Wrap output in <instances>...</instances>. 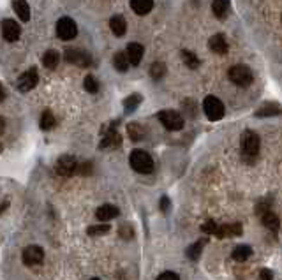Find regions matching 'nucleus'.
<instances>
[{"instance_id":"obj_18","label":"nucleus","mask_w":282,"mask_h":280,"mask_svg":"<svg viewBox=\"0 0 282 280\" xmlns=\"http://www.w3.org/2000/svg\"><path fill=\"white\" fill-rule=\"evenodd\" d=\"M13 9L21 21L30 20V6L26 4V0H13Z\"/></svg>"},{"instance_id":"obj_34","label":"nucleus","mask_w":282,"mask_h":280,"mask_svg":"<svg viewBox=\"0 0 282 280\" xmlns=\"http://www.w3.org/2000/svg\"><path fill=\"white\" fill-rule=\"evenodd\" d=\"M215 229H217V224L213 220H207L201 226V231L207 233V235H215Z\"/></svg>"},{"instance_id":"obj_37","label":"nucleus","mask_w":282,"mask_h":280,"mask_svg":"<svg viewBox=\"0 0 282 280\" xmlns=\"http://www.w3.org/2000/svg\"><path fill=\"white\" fill-rule=\"evenodd\" d=\"M170 208H171L170 198H167V195H162V198H161V212L162 213H167V212H170Z\"/></svg>"},{"instance_id":"obj_5","label":"nucleus","mask_w":282,"mask_h":280,"mask_svg":"<svg viewBox=\"0 0 282 280\" xmlns=\"http://www.w3.org/2000/svg\"><path fill=\"white\" fill-rule=\"evenodd\" d=\"M203 111L208 117V120L217 122L224 117V104L220 102V99L213 97V95H208L203 101Z\"/></svg>"},{"instance_id":"obj_42","label":"nucleus","mask_w":282,"mask_h":280,"mask_svg":"<svg viewBox=\"0 0 282 280\" xmlns=\"http://www.w3.org/2000/svg\"><path fill=\"white\" fill-rule=\"evenodd\" d=\"M90 280H101V278H90Z\"/></svg>"},{"instance_id":"obj_2","label":"nucleus","mask_w":282,"mask_h":280,"mask_svg":"<svg viewBox=\"0 0 282 280\" xmlns=\"http://www.w3.org/2000/svg\"><path fill=\"white\" fill-rule=\"evenodd\" d=\"M131 167L134 171L141 173V175H148V173L154 171V160L143 150H134L131 153Z\"/></svg>"},{"instance_id":"obj_15","label":"nucleus","mask_w":282,"mask_h":280,"mask_svg":"<svg viewBox=\"0 0 282 280\" xmlns=\"http://www.w3.org/2000/svg\"><path fill=\"white\" fill-rule=\"evenodd\" d=\"M208 46H210V49L213 53H217V55H224V53H228V43H226V37H224L222 34H217V36L210 37Z\"/></svg>"},{"instance_id":"obj_7","label":"nucleus","mask_w":282,"mask_h":280,"mask_svg":"<svg viewBox=\"0 0 282 280\" xmlns=\"http://www.w3.org/2000/svg\"><path fill=\"white\" fill-rule=\"evenodd\" d=\"M37 81H39V74H37V69L32 67L29 69L26 72L20 76V79H18V90L20 92H30L32 88H36Z\"/></svg>"},{"instance_id":"obj_4","label":"nucleus","mask_w":282,"mask_h":280,"mask_svg":"<svg viewBox=\"0 0 282 280\" xmlns=\"http://www.w3.org/2000/svg\"><path fill=\"white\" fill-rule=\"evenodd\" d=\"M157 118L167 130H180L184 127V117L178 111H171V109L159 111Z\"/></svg>"},{"instance_id":"obj_41","label":"nucleus","mask_w":282,"mask_h":280,"mask_svg":"<svg viewBox=\"0 0 282 280\" xmlns=\"http://www.w3.org/2000/svg\"><path fill=\"white\" fill-rule=\"evenodd\" d=\"M4 129H6V122H4V118L0 117V134L4 132Z\"/></svg>"},{"instance_id":"obj_11","label":"nucleus","mask_w":282,"mask_h":280,"mask_svg":"<svg viewBox=\"0 0 282 280\" xmlns=\"http://www.w3.org/2000/svg\"><path fill=\"white\" fill-rule=\"evenodd\" d=\"M20 34H21V29L14 20H4L2 21V36L6 41L14 43V41L20 39Z\"/></svg>"},{"instance_id":"obj_36","label":"nucleus","mask_w":282,"mask_h":280,"mask_svg":"<svg viewBox=\"0 0 282 280\" xmlns=\"http://www.w3.org/2000/svg\"><path fill=\"white\" fill-rule=\"evenodd\" d=\"M157 280H180V277L175 271H164V273L159 275Z\"/></svg>"},{"instance_id":"obj_16","label":"nucleus","mask_w":282,"mask_h":280,"mask_svg":"<svg viewBox=\"0 0 282 280\" xmlns=\"http://www.w3.org/2000/svg\"><path fill=\"white\" fill-rule=\"evenodd\" d=\"M117 215H118V208L113 205H102V206H99L97 212H95V217L101 222H108V220H111V218H115Z\"/></svg>"},{"instance_id":"obj_23","label":"nucleus","mask_w":282,"mask_h":280,"mask_svg":"<svg viewBox=\"0 0 282 280\" xmlns=\"http://www.w3.org/2000/svg\"><path fill=\"white\" fill-rule=\"evenodd\" d=\"M60 62V55L59 51H55V49H48L46 53L43 55V64L46 69H55L57 65Z\"/></svg>"},{"instance_id":"obj_39","label":"nucleus","mask_w":282,"mask_h":280,"mask_svg":"<svg viewBox=\"0 0 282 280\" xmlns=\"http://www.w3.org/2000/svg\"><path fill=\"white\" fill-rule=\"evenodd\" d=\"M272 277H273V273L270 270H261V280H272Z\"/></svg>"},{"instance_id":"obj_1","label":"nucleus","mask_w":282,"mask_h":280,"mask_svg":"<svg viewBox=\"0 0 282 280\" xmlns=\"http://www.w3.org/2000/svg\"><path fill=\"white\" fill-rule=\"evenodd\" d=\"M259 136L254 130H245L242 136V153L247 160H252L259 153Z\"/></svg>"},{"instance_id":"obj_43","label":"nucleus","mask_w":282,"mask_h":280,"mask_svg":"<svg viewBox=\"0 0 282 280\" xmlns=\"http://www.w3.org/2000/svg\"><path fill=\"white\" fill-rule=\"evenodd\" d=\"M0 152H2V145H0Z\"/></svg>"},{"instance_id":"obj_14","label":"nucleus","mask_w":282,"mask_h":280,"mask_svg":"<svg viewBox=\"0 0 282 280\" xmlns=\"http://www.w3.org/2000/svg\"><path fill=\"white\" fill-rule=\"evenodd\" d=\"M118 145H120V136H118L117 130L111 127V129H108L104 132L99 148H115V147H118Z\"/></svg>"},{"instance_id":"obj_21","label":"nucleus","mask_w":282,"mask_h":280,"mask_svg":"<svg viewBox=\"0 0 282 280\" xmlns=\"http://www.w3.org/2000/svg\"><path fill=\"white\" fill-rule=\"evenodd\" d=\"M250 256H252V248H250L249 245H238V247H235L231 258L235 261H238V263H243V261H247Z\"/></svg>"},{"instance_id":"obj_17","label":"nucleus","mask_w":282,"mask_h":280,"mask_svg":"<svg viewBox=\"0 0 282 280\" xmlns=\"http://www.w3.org/2000/svg\"><path fill=\"white\" fill-rule=\"evenodd\" d=\"M109 29H111V32L115 34L117 37H122L125 34V30H127V21H125L124 16L115 14V16H111V20H109Z\"/></svg>"},{"instance_id":"obj_26","label":"nucleus","mask_w":282,"mask_h":280,"mask_svg":"<svg viewBox=\"0 0 282 280\" xmlns=\"http://www.w3.org/2000/svg\"><path fill=\"white\" fill-rule=\"evenodd\" d=\"M127 134L129 137H131L132 141H139L145 137V129L141 127L139 124H136V122H132V124L127 125Z\"/></svg>"},{"instance_id":"obj_19","label":"nucleus","mask_w":282,"mask_h":280,"mask_svg":"<svg viewBox=\"0 0 282 280\" xmlns=\"http://www.w3.org/2000/svg\"><path fill=\"white\" fill-rule=\"evenodd\" d=\"M280 113V106L277 102H265L258 111H256V117L259 118H266V117H277Z\"/></svg>"},{"instance_id":"obj_27","label":"nucleus","mask_w":282,"mask_h":280,"mask_svg":"<svg viewBox=\"0 0 282 280\" xmlns=\"http://www.w3.org/2000/svg\"><path fill=\"white\" fill-rule=\"evenodd\" d=\"M113 67L117 69V71H120V72H125L129 69V60H127V57H125V53H122V51H118L115 57H113Z\"/></svg>"},{"instance_id":"obj_8","label":"nucleus","mask_w":282,"mask_h":280,"mask_svg":"<svg viewBox=\"0 0 282 280\" xmlns=\"http://www.w3.org/2000/svg\"><path fill=\"white\" fill-rule=\"evenodd\" d=\"M66 60L69 64L78 65V67H89V65H92V57L87 51H83V49H67Z\"/></svg>"},{"instance_id":"obj_22","label":"nucleus","mask_w":282,"mask_h":280,"mask_svg":"<svg viewBox=\"0 0 282 280\" xmlns=\"http://www.w3.org/2000/svg\"><path fill=\"white\" fill-rule=\"evenodd\" d=\"M212 11H213V14H215L217 18L222 20V18L228 14V11H230V0H213Z\"/></svg>"},{"instance_id":"obj_40","label":"nucleus","mask_w":282,"mask_h":280,"mask_svg":"<svg viewBox=\"0 0 282 280\" xmlns=\"http://www.w3.org/2000/svg\"><path fill=\"white\" fill-rule=\"evenodd\" d=\"M4 99H6V88H4V85L0 83V102H2Z\"/></svg>"},{"instance_id":"obj_9","label":"nucleus","mask_w":282,"mask_h":280,"mask_svg":"<svg viewBox=\"0 0 282 280\" xmlns=\"http://www.w3.org/2000/svg\"><path fill=\"white\" fill-rule=\"evenodd\" d=\"M76 167H78V162L72 155H62L55 164V171L59 173L60 176H71L76 173Z\"/></svg>"},{"instance_id":"obj_38","label":"nucleus","mask_w":282,"mask_h":280,"mask_svg":"<svg viewBox=\"0 0 282 280\" xmlns=\"http://www.w3.org/2000/svg\"><path fill=\"white\" fill-rule=\"evenodd\" d=\"M132 235H134L132 228H129V226H122V228H120V236H122V238L129 240V238H132Z\"/></svg>"},{"instance_id":"obj_12","label":"nucleus","mask_w":282,"mask_h":280,"mask_svg":"<svg viewBox=\"0 0 282 280\" xmlns=\"http://www.w3.org/2000/svg\"><path fill=\"white\" fill-rule=\"evenodd\" d=\"M243 231L242 224L238 222H233V224H222V226H217L215 229V236L217 238H231V236H240Z\"/></svg>"},{"instance_id":"obj_31","label":"nucleus","mask_w":282,"mask_h":280,"mask_svg":"<svg viewBox=\"0 0 282 280\" xmlns=\"http://www.w3.org/2000/svg\"><path fill=\"white\" fill-rule=\"evenodd\" d=\"M109 224H106V222H102V224H95V226H90L89 229H87V233H89L90 236H102V235H108L109 233Z\"/></svg>"},{"instance_id":"obj_30","label":"nucleus","mask_w":282,"mask_h":280,"mask_svg":"<svg viewBox=\"0 0 282 280\" xmlns=\"http://www.w3.org/2000/svg\"><path fill=\"white\" fill-rule=\"evenodd\" d=\"M207 243V240H201V241H196L194 245H190L187 248V258L192 259V261H198L201 256V250H203V245Z\"/></svg>"},{"instance_id":"obj_10","label":"nucleus","mask_w":282,"mask_h":280,"mask_svg":"<svg viewBox=\"0 0 282 280\" xmlns=\"http://www.w3.org/2000/svg\"><path fill=\"white\" fill-rule=\"evenodd\" d=\"M44 259V250L39 247V245H30L23 250V263L26 266H36V264H41Z\"/></svg>"},{"instance_id":"obj_3","label":"nucleus","mask_w":282,"mask_h":280,"mask_svg":"<svg viewBox=\"0 0 282 280\" xmlns=\"http://www.w3.org/2000/svg\"><path fill=\"white\" fill-rule=\"evenodd\" d=\"M230 79L235 83L236 87H249L250 83H252V79H254V74H252V71H250L247 65H242V64H238V65H233V67L230 69Z\"/></svg>"},{"instance_id":"obj_33","label":"nucleus","mask_w":282,"mask_h":280,"mask_svg":"<svg viewBox=\"0 0 282 280\" xmlns=\"http://www.w3.org/2000/svg\"><path fill=\"white\" fill-rule=\"evenodd\" d=\"M83 87H85V90L89 92V94H97L99 92V81L92 74H89L85 79H83Z\"/></svg>"},{"instance_id":"obj_29","label":"nucleus","mask_w":282,"mask_h":280,"mask_svg":"<svg viewBox=\"0 0 282 280\" xmlns=\"http://www.w3.org/2000/svg\"><path fill=\"white\" fill-rule=\"evenodd\" d=\"M182 59H184V64L187 65L189 69H198L201 64L200 59H198L192 51H189V49H184V51H182Z\"/></svg>"},{"instance_id":"obj_32","label":"nucleus","mask_w":282,"mask_h":280,"mask_svg":"<svg viewBox=\"0 0 282 280\" xmlns=\"http://www.w3.org/2000/svg\"><path fill=\"white\" fill-rule=\"evenodd\" d=\"M166 74V65L162 62H154L150 65V76L152 79H161Z\"/></svg>"},{"instance_id":"obj_20","label":"nucleus","mask_w":282,"mask_h":280,"mask_svg":"<svg viewBox=\"0 0 282 280\" xmlns=\"http://www.w3.org/2000/svg\"><path fill=\"white\" fill-rule=\"evenodd\" d=\"M131 7L136 14L145 16V14L150 13L152 7H154V0H131Z\"/></svg>"},{"instance_id":"obj_13","label":"nucleus","mask_w":282,"mask_h":280,"mask_svg":"<svg viewBox=\"0 0 282 280\" xmlns=\"http://www.w3.org/2000/svg\"><path fill=\"white\" fill-rule=\"evenodd\" d=\"M143 53H145V49L139 43H129L127 51H125L129 65H138L141 62V59H143Z\"/></svg>"},{"instance_id":"obj_25","label":"nucleus","mask_w":282,"mask_h":280,"mask_svg":"<svg viewBox=\"0 0 282 280\" xmlns=\"http://www.w3.org/2000/svg\"><path fill=\"white\" fill-rule=\"evenodd\" d=\"M143 102V97H141V94H131L129 97H125V101H124V108L127 113H132L138 106Z\"/></svg>"},{"instance_id":"obj_6","label":"nucleus","mask_w":282,"mask_h":280,"mask_svg":"<svg viewBox=\"0 0 282 280\" xmlns=\"http://www.w3.org/2000/svg\"><path fill=\"white\" fill-rule=\"evenodd\" d=\"M76 34H78V26H76V23L72 21V18L64 16L57 21V36H59V39L71 41L76 37Z\"/></svg>"},{"instance_id":"obj_24","label":"nucleus","mask_w":282,"mask_h":280,"mask_svg":"<svg viewBox=\"0 0 282 280\" xmlns=\"http://www.w3.org/2000/svg\"><path fill=\"white\" fill-rule=\"evenodd\" d=\"M57 125V120L55 117H53V113L49 109L43 111V115H41V122H39V127L43 130H51L53 127Z\"/></svg>"},{"instance_id":"obj_28","label":"nucleus","mask_w":282,"mask_h":280,"mask_svg":"<svg viewBox=\"0 0 282 280\" xmlns=\"http://www.w3.org/2000/svg\"><path fill=\"white\" fill-rule=\"evenodd\" d=\"M263 224H265L268 229H272V231H277V228H279L280 222H279V217L268 210V212L263 213Z\"/></svg>"},{"instance_id":"obj_35","label":"nucleus","mask_w":282,"mask_h":280,"mask_svg":"<svg viewBox=\"0 0 282 280\" xmlns=\"http://www.w3.org/2000/svg\"><path fill=\"white\" fill-rule=\"evenodd\" d=\"M76 171H78L79 175H90V173H92V164H90V162L78 164V167H76Z\"/></svg>"}]
</instances>
